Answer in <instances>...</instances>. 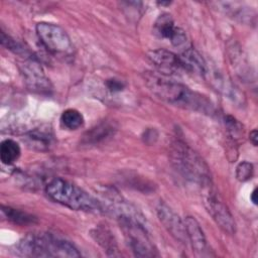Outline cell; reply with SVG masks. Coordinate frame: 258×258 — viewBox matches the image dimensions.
I'll return each mask as SVG.
<instances>
[{
  "mask_svg": "<svg viewBox=\"0 0 258 258\" xmlns=\"http://www.w3.org/2000/svg\"><path fill=\"white\" fill-rule=\"evenodd\" d=\"M106 88L111 92V93H119L121 91H123L125 89L126 84L120 80V79H116V78H111L108 79L105 82Z\"/></svg>",
  "mask_w": 258,
  "mask_h": 258,
  "instance_id": "cell-25",
  "label": "cell"
},
{
  "mask_svg": "<svg viewBox=\"0 0 258 258\" xmlns=\"http://www.w3.org/2000/svg\"><path fill=\"white\" fill-rule=\"evenodd\" d=\"M183 222L185 226L187 242L190 244L192 251L198 256H210L211 250L200 223L194 217L190 216L186 217L183 220Z\"/></svg>",
  "mask_w": 258,
  "mask_h": 258,
  "instance_id": "cell-13",
  "label": "cell"
},
{
  "mask_svg": "<svg viewBox=\"0 0 258 258\" xmlns=\"http://www.w3.org/2000/svg\"><path fill=\"white\" fill-rule=\"evenodd\" d=\"M91 236L108 255H118L117 242L109 228L106 226H97L91 231Z\"/></svg>",
  "mask_w": 258,
  "mask_h": 258,
  "instance_id": "cell-18",
  "label": "cell"
},
{
  "mask_svg": "<svg viewBox=\"0 0 258 258\" xmlns=\"http://www.w3.org/2000/svg\"><path fill=\"white\" fill-rule=\"evenodd\" d=\"M185 72H192L205 76L208 64L203 58V56L192 47L186 46L182 49L181 53L178 55Z\"/></svg>",
  "mask_w": 258,
  "mask_h": 258,
  "instance_id": "cell-17",
  "label": "cell"
},
{
  "mask_svg": "<svg viewBox=\"0 0 258 258\" xmlns=\"http://www.w3.org/2000/svg\"><path fill=\"white\" fill-rule=\"evenodd\" d=\"M253 164L248 161L240 162L236 167V177L239 181H247L253 175Z\"/></svg>",
  "mask_w": 258,
  "mask_h": 258,
  "instance_id": "cell-23",
  "label": "cell"
},
{
  "mask_svg": "<svg viewBox=\"0 0 258 258\" xmlns=\"http://www.w3.org/2000/svg\"><path fill=\"white\" fill-rule=\"evenodd\" d=\"M21 72L29 90L41 95L50 94L52 90L51 84L41 66L35 59L26 58L21 63Z\"/></svg>",
  "mask_w": 258,
  "mask_h": 258,
  "instance_id": "cell-8",
  "label": "cell"
},
{
  "mask_svg": "<svg viewBox=\"0 0 258 258\" xmlns=\"http://www.w3.org/2000/svg\"><path fill=\"white\" fill-rule=\"evenodd\" d=\"M219 9L226 15L241 23H252L255 21L256 13L251 7L240 2H218Z\"/></svg>",
  "mask_w": 258,
  "mask_h": 258,
  "instance_id": "cell-14",
  "label": "cell"
},
{
  "mask_svg": "<svg viewBox=\"0 0 258 258\" xmlns=\"http://www.w3.org/2000/svg\"><path fill=\"white\" fill-rule=\"evenodd\" d=\"M1 212L4 215V217L14 225H19V226H26V225H31L35 224L37 222L36 217L23 212L18 209L11 208L9 206H2L1 207Z\"/></svg>",
  "mask_w": 258,
  "mask_h": 258,
  "instance_id": "cell-19",
  "label": "cell"
},
{
  "mask_svg": "<svg viewBox=\"0 0 258 258\" xmlns=\"http://www.w3.org/2000/svg\"><path fill=\"white\" fill-rule=\"evenodd\" d=\"M156 213L160 223L175 240L188 243L184 222L168 205L160 202L156 208Z\"/></svg>",
  "mask_w": 258,
  "mask_h": 258,
  "instance_id": "cell-10",
  "label": "cell"
},
{
  "mask_svg": "<svg viewBox=\"0 0 258 258\" xmlns=\"http://www.w3.org/2000/svg\"><path fill=\"white\" fill-rule=\"evenodd\" d=\"M25 143L29 148L34 150H48L53 143V134L47 127L35 128L26 133Z\"/></svg>",
  "mask_w": 258,
  "mask_h": 258,
  "instance_id": "cell-15",
  "label": "cell"
},
{
  "mask_svg": "<svg viewBox=\"0 0 258 258\" xmlns=\"http://www.w3.org/2000/svg\"><path fill=\"white\" fill-rule=\"evenodd\" d=\"M204 205L208 213L212 216L216 224L226 233L235 234L236 224L230 213L226 204L221 200L219 195H217L211 186L206 187V192L204 195Z\"/></svg>",
  "mask_w": 258,
  "mask_h": 258,
  "instance_id": "cell-7",
  "label": "cell"
},
{
  "mask_svg": "<svg viewBox=\"0 0 258 258\" xmlns=\"http://www.w3.org/2000/svg\"><path fill=\"white\" fill-rule=\"evenodd\" d=\"M116 127L114 123L103 121L98 125L87 131L82 138V144L84 145H96L114 135Z\"/></svg>",
  "mask_w": 258,
  "mask_h": 258,
  "instance_id": "cell-16",
  "label": "cell"
},
{
  "mask_svg": "<svg viewBox=\"0 0 258 258\" xmlns=\"http://www.w3.org/2000/svg\"><path fill=\"white\" fill-rule=\"evenodd\" d=\"M205 76L212 84V86L225 97L232 100L237 105L245 104L244 94L235 86V84L232 83L230 78L224 75L221 71L217 69H211L208 66Z\"/></svg>",
  "mask_w": 258,
  "mask_h": 258,
  "instance_id": "cell-11",
  "label": "cell"
},
{
  "mask_svg": "<svg viewBox=\"0 0 258 258\" xmlns=\"http://www.w3.org/2000/svg\"><path fill=\"white\" fill-rule=\"evenodd\" d=\"M154 31L160 38L169 40L173 46L186 47V34L180 27L175 25L169 13H162L157 17L154 23Z\"/></svg>",
  "mask_w": 258,
  "mask_h": 258,
  "instance_id": "cell-9",
  "label": "cell"
},
{
  "mask_svg": "<svg viewBox=\"0 0 258 258\" xmlns=\"http://www.w3.org/2000/svg\"><path fill=\"white\" fill-rule=\"evenodd\" d=\"M249 138H250V141L252 142V144L254 146H257V143H258V133H257V130L254 129L250 132L249 134Z\"/></svg>",
  "mask_w": 258,
  "mask_h": 258,
  "instance_id": "cell-27",
  "label": "cell"
},
{
  "mask_svg": "<svg viewBox=\"0 0 258 258\" xmlns=\"http://www.w3.org/2000/svg\"><path fill=\"white\" fill-rule=\"evenodd\" d=\"M60 122L67 129L76 130L83 126L84 117L82 113L76 109H67L60 116Z\"/></svg>",
  "mask_w": 258,
  "mask_h": 258,
  "instance_id": "cell-21",
  "label": "cell"
},
{
  "mask_svg": "<svg viewBox=\"0 0 258 258\" xmlns=\"http://www.w3.org/2000/svg\"><path fill=\"white\" fill-rule=\"evenodd\" d=\"M20 255L26 257H80L81 253L70 241L50 233L29 234L17 245Z\"/></svg>",
  "mask_w": 258,
  "mask_h": 258,
  "instance_id": "cell-2",
  "label": "cell"
},
{
  "mask_svg": "<svg viewBox=\"0 0 258 258\" xmlns=\"http://www.w3.org/2000/svg\"><path fill=\"white\" fill-rule=\"evenodd\" d=\"M21 153L19 144L12 139H5L0 145V159L4 164H12L15 162Z\"/></svg>",
  "mask_w": 258,
  "mask_h": 258,
  "instance_id": "cell-20",
  "label": "cell"
},
{
  "mask_svg": "<svg viewBox=\"0 0 258 258\" xmlns=\"http://www.w3.org/2000/svg\"><path fill=\"white\" fill-rule=\"evenodd\" d=\"M45 191L51 200L71 210L94 213L105 211L100 201L80 186L62 178H54L49 181Z\"/></svg>",
  "mask_w": 258,
  "mask_h": 258,
  "instance_id": "cell-4",
  "label": "cell"
},
{
  "mask_svg": "<svg viewBox=\"0 0 258 258\" xmlns=\"http://www.w3.org/2000/svg\"><path fill=\"white\" fill-rule=\"evenodd\" d=\"M150 61L157 68V70L164 76L180 75L185 72L179 56L166 49L150 50L147 54Z\"/></svg>",
  "mask_w": 258,
  "mask_h": 258,
  "instance_id": "cell-12",
  "label": "cell"
},
{
  "mask_svg": "<svg viewBox=\"0 0 258 258\" xmlns=\"http://www.w3.org/2000/svg\"><path fill=\"white\" fill-rule=\"evenodd\" d=\"M256 196H257V187H255V188L252 190L251 195H250V200H251V202H252L254 205H257V198H256Z\"/></svg>",
  "mask_w": 258,
  "mask_h": 258,
  "instance_id": "cell-28",
  "label": "cell"
},
{
  "mask_svg": "<svg viewBox=\"0 0 258 258\" xmlns=\"http://www.w3.org/2000/svg\"><path fill=\"white\" fill-rule=\"evenodd\" d=\"M1 43L3 46H5L7 49L13 51L17 54H25V48L15 39H13L11 36L6 34L3 30H1Z\"/></svg>",
  "mask_w": 258,
  "mask_h": 258,
  "instance_id": "cell-22",
  "label": "cell"
},
{
  "mask_svg": "<svg viewBox=\"0 0 258 258\" xmlns=\"http://www.w3.org/2000/svg\"><path fill=\"white\" fill-rule=\"evenodd\" d=\"M170 159L175 170L186 180L201 187L211 186V173L208 165L188 145L175 141L171 145Z\"/></svg>",
  "mask_w": 258,
  "mask_h": 258,
  "instance_id": "cell-3",
  "label": "cell"
},
{
  "mask_svg": "<svg viewBox=\"0 0 258 258\" xmlns=\"http://www.w3.org/2000/svg\"><path fill=\"white\" fill-rule=\"evenodd\" d=\"M143 79L151 93L169 105L205 114L214 112L212 102L204 95L191 91L185 85L171 80L167 76L146 72Z\"/></svg>",
  "mask_w": 258,
  "mask_h": 258,
  "instance_id": "cell-1",
  "label": "cell"
},
{
  "mask_svg": "<svg viewBox=\"0 0 258 258\" xmlns=\"http://www.w3.org/2000/svg\"><path fill=\"white\" fill-rule=\"evenodd\" d=\"M36 33L42 45L51 53L69 55L73 52V44L67 31L55 23L38 22Z\"/></svg>",
  "mask_w": 258,
  "mask_h": 258,
  "instance_id": "cell-6",
  "label": "cell"
},
{
  "mask_svg": "<svg viewBox=\"0 0 258 258\" xmlns=\"http://www.w3.org/2000/svg\"><path fill=\"white\" fill-rule=\"evenodd\" d=\"M225 125L227 127L228 132L233 138H239L241 135H243V126L242 124L237 121L232 116H226L225 117Z\"/></svg>",
  "mask_w": 258,
  "mask_h": 258,
  "instance_id": "cell-24",
  "label": "cell"
},
{
  "mask_svg": "<svg viewBox=\"0 0 258 258\" xmlns=\"http://www.w3.org/2000/svg\"><path fill=\"white\" fill-rule=\"evenodd\" d=\"M119 226L123 232L125 240L137 257H156L157 249L147 235L144 221L131 217H118Z\"/></svg>",
  "mask_w": 258,
  "mask_h": 258,
  "instance_id": "cell-5",
  "label": "cell"
},
{
  "mask_svg": "<svg viewBox=\"0 0 258 258\" xmlns=\"http://www.w3.org/2000/svg\"><path fill=\"white\" fill-rule=\"evenodd\" d=\"M143 139H144V142H146L147 144H151V143H154L158 137V134H157V131L155 129H148L144 132L143 134Z\"/></svg>",
  "mask_w": 258,
  "mask_h": 258,
  "instance_id": "cell-26",
  "label": "cell"
}]
</instances>
